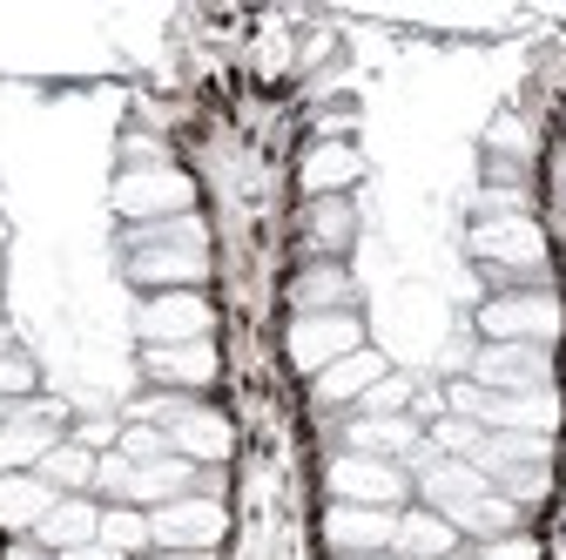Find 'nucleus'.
Listing matches in <instances>:
<instances>
[{"label": "nucleus", "mask_w": 566, "mask_h": 560, "mask_svg": "<svg viewBox=\"0 0 566 560\" xmlns=\"http://www.w3.org/2000/svg\"><path fill=\"white\" fill-rule=\"evenodd\" d=\"M465 466H479L526 514L546 494V479H553V439H539V433H479V446L465 453Z\"/></svg>", "instance_id": "obj_1"}, {"label": "nucleus", "mask_w": 566, "mask_h": 560, "mask_svg": "<svg viewBox=\"0 0 566 560\" xmlns=\"http://www.w3.org/2000/svg\"><path fill=\"white\" fill-rule=\"evenodd\" d=\"M446 405H452V418H472L479 433H539V439H553V426H559L553 392H485V385L459 378L446 392Z\"/></svg>", "instance_id": "obj_2"}, {"label": "nucleus", "mask_w": 566, "mask_h": 560, "mask_svg": "<svg viewBox=\"0 0 566 560\" xmlns=\"http://www.w3.org/2000/svg\"><path fill=\"white\" fill-rule=\"evenodd\" d=\"M324 486H331L337 507H385V514H405V500H411V473H405L398 459H365V453H337L331 473H324Z\"/></svg>", "instance_id": "obj_3"}, {"label": "nucleus", "mask_w": 566, "mask_h": 560, "mask_svg": "<svg viewBox=\"0 0 566 560\" xmlns=\"http://www.w3.org/2000/svg\"><path fill=\"white\" fill-rule=\"evenodd\" d=\"M479 331L485 344H553L559 338V298L539 291H500L479 304Z\"/></svg>", "instance_id": "obj_4"}, {"label": "nucleus", "mask_w": 566, "mask_h": 560, "mask_svg": "<svg viewBox=\"0 0 566 560\" xmlns=\"http://www.w3.org/2000/svg\"><path fill=\"white\" fill-rule=\"evenodd\" d=\"M283 352H291V365H297L304 378H317V372H331L337 359L365 352V324H358V311H317V318H291V338H283Z\"/></svg>", "instance_id": "obj_5"}, {"label": "nucleus", "mask_w": 566, "mask_h": 560, "mask_svg": "<svg viewBox=\"0 0 566 560\" xmlns=\"http://www.w3.org/2000/svg\"><path fill=\"white\" fill-rule=\"evenodd\" d=\"M115 209L128 224H163V217H189L196 209V183L169 163V169H122L115 176Z\"/></svg>", "instance_id": "obj_6"}, {"label": "nucleus", "mask_w": 566, "mask_h": 560, "mask_svg": "<svg viewBox=\"0 0 566 560\" xmlns=\"http://www.w3.org/2000/svg\"><path fill=\"white\" fill-rule=\"evenodd\" d=\"M61 426H67V412L54 398H28L21 418L0 426V473H41V459L67 439Z\"/></svg>", "instance_id": "obj_7"}, {"label": "nucleus", "mask_w": 566, "mask_h": 560, "mask_svg": "<svg viewBox=\"0 0 566 560\" xmlns=\"http://www.w3.org/2000/svg\"><path fill=\"white\" fill-rule=\"evenodd\" d=\"M223 533H230L223 500H202V494H182V500H169V507H156V514H149V540H156L163 553H176V547L217 553V540H223Z\"/></svg>", "instance_id": "obj_8"}, {"label": "nucleus", "mask_w": 566, "mask_h": 560, "mask_svg": "<svg viewBox=\"0 0 566 560\" xmlns=\"http://www.w3.org/2000/svg\"><path fill=\"white\" fill-rule=\"evenodd\" d=\"M472 385H485V392H553V352L546 344H479Z\"/></svg>", "instance_id": "obj_9"}, {"label": "nucleus", "mask_w": 566, "mask_h": 560, "mask_svg": "<svg viewBox=\"0 0 566 560\" xmlns=\"http://www.w3.org/2000/svg\"><path fill=\"white\" fill-rule=\"evenodd\" d=\"M209 298L202 291H163V298H142L135 331H142V352L149 344H202L209 338Z\"/></svg>", "instance_id": "obj_10"}, {"label": "nucleus", "mask_w": 566, "mask_h": 560, "mask_svg": "<svg viewBox=\"0 0 566 560\" xmlns=\"http://www.w3.org/2000/svg\"><path fill=\"white\" fill-rule=\"evenodd\" d=\"M122 270H128V284H142L149 298H163V291H196L202 277H209V250H202V243H156V250H128Z\"/></svg>", "instance_id": "obj_11"}, {"label": "nucleus", "mask_w": 566, "mask_h": 560, "mask_svg": "<svg viewBox=\"0 0 566 560\" xmlns=\"http://www.w3.org/2000/svg\"><path fill=\"white\" fill-rule=\"evenodd\" d=\"M324 540H331L337 560H350V553H391V540H398V514H385V507H337V500H331V514H324Z\"/></svg>", "instance_id": "obj_12"}, {"label": "nucleus", "mask_w": 566, "mask_h": 560, "mask_svg": "<svg viewBox=\"0 0 566 560\" xmlns=\"http://www.w3.org/2000/svg\"><path fill=\"white\" fill-rule=\"evenodd\" d=\"M217 365L223 359H217V344H209V338L202 344H149V352H142V372H149L163 392H189V398L217 378Z\"/></svg>", "instance_id": "obj_13"}, {"label": "nucleus", "mask_w": 566, "mask_h": 560, "mask_svg": "<svg viewBox=\"0 0 566 560\" xmlns=\"http://www.w3.org/2000/svg\"><path fill=\"white\" fill-rule=\"evenodd\" d=\"M230 446H237L230 418H223V412H209V405H189L176 426H169V453H176V459H189V466H223V459H230Z\"/></svg>", "instance_id": "obj_14"}, {"label": "nucleus", "mask_w": 566, "mask_h": 560, "mask_svg": "<svg viewBox=\"0 0 566 560\" xmlns=\"http://www.w3.org/2000/svg\"><path fill=\"white\" fill-rule=\"evenodd\" d=\"M291 311L317 318V311H358V277L344 263H304L291 277Z\"/></svg>", "instance_id": "obj_15"}, {"label": "nucleus", "mask_w": 566, "mask_h": 560, "mask_svg": "<svg viewBox=\"0 0 566 560\" xmlns=\"http://www.w3.org/2000/svg\"><path fill=\"white\" fill-rule=\"evenodd\" d=\"M350 237H358V209H350L344 196L304 203V250H311V263H337L350 250Z\"/></svg>", "instance_id": "obj_16"}, {"label": "nucleus", "mask_w": 566, "mask_h": 560, "mask_svg": "<svg viewBox=\"0 0 566 560\" xmlns=\"http://www.w3.org/2000/svg\"><path fill=\"white\" fill-rule=\"evenodd\" d=\"M61 494L41 479V473H0V533H14V540H28L41 520H48V507H54Z\"/></svg>", "instance_id": "obj_17"}, {"label": "nucleus", "mask_w": 566, "mask_h": 560, "mask_svg": "<svg viewBox=\"0 0 566 560\" xmlns=\"http://www.w3.org/2000/svg\"><path fill=\"white\" fill-rule=\"evenodd\" d=\"M34 540H41L48 553H75V547L102 540V507H95L88 494H61V500L48 507V520L34 527Z\"/></svg>", "instance_id": "obj_18"}, {"label": "nucleus", "mask_w": 566, "mask_h": 560, "mask_svg": "<svg viewBox=\"0 0 566 560\" xmlns=\"http://www.w3.org/2000/svg\"><path fill=\"white\" fill-rule=\"evenodd\" d=\"M378 378H385V359L365 344V352H350V359H337L331 372H317V378H311V398H317V405H331V412H337V405L358 412V398H365Z\"/></svg>", "instance_id": "obj_19"}, {"label": "nucleus", "mask_w": 566, "mask_h": 560, "mask_svg": "<svg viewBox=\"0 0 566 560\" xmlns=\"http://www.w3.org/2000/svg\"><path fill=\"white\" fill-rule=\"evenodd\" d=\"M391 553L398 560H446V553H459V527L446 514H432V507H405Z\"/></svg>", "instance_id": "obj_20"}, {"label": "nucleus", "mask_w": 566, "mask_h": 560, "mask_svg": "<svg viewBox=\"0 0 566 560\" xmlns=\"http://www.w3.org/2000/svg\"><path fill=\"white\" fill-rule=\"evenodd\" d=\"M358 176H365V156L350 149V143H311V156H304V169H297V183H304L311 203H317V196H344Z\"/></svg>", "instance_id": "obj_21"}, {"label": "nucleus", "mask_w": 566, "mask_h": 560, "mask_svg": "<svg viewBox=\"0 0 566 560\" xmlns=\"http://www.w3.org/2000/svg\"><path fill=\"white\" fill-rule=\"evenodd\" d=\"M95 466H102V453H88V446H75V439H61V446L41 459V479L54 486V494H88V486H95Z\"/></svg>", "instance_id": "obj_22"}, {"label": "nucleus", "mask_w": 566, "mask_h": 560, "mask_svg": "<svg viewBox=\"0 0 566 560\" xmlns=\"http://www.w3.org/2000/svg\"><path fill=\"white\" fill-rule=\"evenodd\" d=\"M156 243H202V250H209L202 217H163V224H128V230H122V257H128V250H156Z\"/></svg>", "instance_id": "obj_23"}, {"label": "nucleus", "mask_w": 566, "mask_h": 560, "mask_svg": "<svg viewBox=\"0 0 566 560\" xmlns=\"http://www.w3.org/2000/svg\"><path fill=\"white\" fill-rule=\"evenodd\" d=\"M102 547H115L122 560L142 553V547H156L149 540V514H142V507H102Z\"/></svg>", "instance_id": "obj_24"}, {"label": "nucleus", "mask_w": 566, "mask_h": 560, "mask_svg": "<svg viewBox=\"0 0 566 560\" xmlns=\"http://www.w3.org/2000/svg\"><path fill=\"white\" fill-rule=\"evenodd\" d=\"M411 398H418V392H411V378L385 372V378L358 398V412H365V418H398V412H411Z\"/></svg>", "instance_id": "obj_25"}, {"label": "nucleus", "mask_w": 566, "mask_h": 560, "mask_svg": "<svg viewBox=\"0 0 566 560\" xmlns=\"http://www.w3.org/2000/svg\"><path fill=\"white\" fill-rule=\"evenodd\" d=\"M115 453H122V459H135V466H149V459H169V433H156V426H122Z\"/></svg>", "instance_id": "obj_26"}, {"label": "nucleus", "mask_w": 566, "mask_h": 560, "mask_svg": "<svg viewBox=\"0 0 566 560\" xmlns=\"http://www.w3.org/2000/svg\"><path fill=\"white\" fill-rule=\"evenodd\" d=\"M0 398H34V365L21 352H0Z\"/></svg>", "instance_id": "obj_27"}, {"label": "nucleus", "mask_w": 566, "mask_h": 560, "mask_svg": "<svg viewBox=\"0 0 566 560\" xmlns=\"http://www.w3.org/2000/svg\"><path fill=\"white\" fill-rule=\"evenodd\" d=\"M479 560H539L533 533H500V540H479Z\"/></svg>", "instance_id": "obj_28"}, {"label": "nucleus", "mask_w": 566, "mask_h": 560, "mask_svg": "<svg viewBox=\"0 0 566 560\" xmlns=\"http://www.w3.org/2000/svg\"><path fill=\"white\" fill-rule=\"evenodd\" d=\"M8 560H54V553H48L34 533H28V540H8Z\"/></svg>", "instance_id": "obj_29"}, {"label": "nucleus", "mask_w": 566, "mask_h": 560, "mask_svg": "<svg viewBox=\"0 0 566 560\" xmlns=\"http://www.w3.org/2000/svg\"><path fill=\"white\" fill-rule=\"evenodd\" d=\"M54 560H122L115 547H102V540H88V547H75V553H54Z\"/></svg>", "instance_id": "obj_30"}, {"label": "nucleus", "mask_w": 566, "mask_h": 560, "mask_svg": "<svg viewBox=\"0 0 566 560\" xmlns=\"http://www.w3.org/2000/svg\"><path fill=\"white\" fill-rule=\"evenodd\" d=\"M163 560H217V553H196V547H176V553H163Z\"/></svg>", "instance_id": "obj_31"}, {"label": "nucleus", "mask_w": 566, "mask_h": 560, "mask_svg": "<svg viewBox=\"0 0 566 560\" xmlns=\"http://www.w3.org/2000/svg\"><path fill=\"white\" fill-rule=\"evenodd\" d=\"M350 560H398V553H350Z\"/></svg>", "instance_id": "obj_32"}, {"label": "nucleus", "mask_w": 566, "mask_h": 560, "mask_svg": "<svg viewBox=\"0 0 566 560\" xmlns=\"http://www.w3.org/2000/svg\"><path fill=\"white\" fill-rule=\"evenodd\" d=\"M446 560H479V553H446Z\"/></svg>", "instance_id": "obj_33"}, {"label": "nucleus", "mask_w": 566, "mask_h": 560, "mask_svg": "<svg viewBox=\"0 0 566 560\" xmlns=\"http://www.w3.org/2000/svg\"><path fill=\"white\" fill-rule=\"evenodd\" d=\"M0 237H8V230H0Z\"/></svg>", "instance_id": "obj_34"}]
</instances>
